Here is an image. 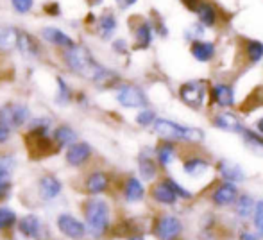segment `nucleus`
Listing matches in <instances>:
<instances>
[{
    "mask_svg": "<svg viewBox=\"0 0 263 240\" xmlns=\"http://www.w3.org/2000/svg\"><path fill=\"white\" fill-rule=\"evenodd\" d=\"M81 213L86 226L88 237L93 240H102L111 230L113 217H111V202L106 199V195L99 197H86L81 202Z\"/></svg>",
    "mask_w": 263,
    "mask_h": 240,
    "instance_id": "nucleus-1",
    "label": "nucleus"
},
{
    "mask_svg": "<svg viewBox=\"0 0 263 240\" xmlns=\"http://www.w3.org/2000/svg\"><path fill=\"white\" fill-rule=\"evenodd\" d=\"M58 58H59V61H61V66L70 76H76L84 81L90 79L91 72H93L95 66L99 65V61L95 60L90 47H86L81 42H77L76 45L66 50H59Z\"/></svg>",
    "mask_w": 263,
    "mask_h": 240,
    "instance_id": "nucleus-2",
    "label": "nucleus"
},
{
    "mask_svg": "<svg viewBox=\"0 0 263 240\" xmlns=\"http://www.w3.org/2000/svg\"><path fill=\"white\" fill-rule=\"evenodd\" d=\"M154 133L161 140L166 142H192L199 143L204 140V131L199 127H188V125H181L174 120L168 119H156L153 124Z\"/></svg>",
    "mask_w": 263,
    "mask_h": 240,
    "instance_id": "nucleus-3",
    "label": "nucleus"
},
{
    "mask_svg": "<svg viewBox=\"0 0 263 240\" xmlns=\"http://www.w3.org/2000/svg\"><path fill=\"white\" fill-rule=\"evenodd\" d=\"M113 188V174L106 169H88L79 179V190L86 197H99L107 195Z\"/></svg>",
    "mask_w": 263,
    "mask_h": 240,
    "instance_id": "nucleus-4",
    "label": "nucleus"
},
{
    "mask_svg": "<svg viewBox=\"0 0 263 240\" xmlns=\"http://www.w3.org/2000/svg\"><path fill=\"white\" fill-rule=\"evenodd\" d=\"M14 52H18V56H20L22 60H25L29 63L40 61L45 56L43 42L36 34L25 31V29H18L16 42H14Z\"/></svg>",
    "mask_w": 263,
    "mask_h": 240,
    "instance_id": "nucleus-5",
    "label": "nucleus"
},
{
    "mask_svg": "<svg viewBox=\"0 0 263 240\" xmlns=\"http://www.w3.org/2000/svg\"><path fill=\"white\" fill-rule=\"evenodd\" d=\"M115 101L118 106L125 109H142L149 106V97L143 91V88L136 86L133 83H124L122 81L117 88H115Z\"/></svg>",
    "mask_w": 263,
    "mask_h": 240,
    "instance_id": "nucleus-6",
    "label": "nucleus"
},
{
    "mask_svg": "<svg viewBox=\"0 0 263 240\" xmlns=\"http://www.w3.org/2000/svg\"><path fill=\"white\" fill-rule=\"evenodd\" d=\"M93 156H95L93 145L90 142H86V140H77L76 143H72V145L63 151V158H65L66 167L73 169V171L86 169L93 161Z\"/></svg>",
    "mask_w": 263,
    "mask_h": 240,
    "instance_id": "nucleus-7",
    "label": "nucleus"
},
{
    "mask_svg": "<svg viewBox=\"0 0 263 240\" xmlns=\"http://www.w3.org/2000/svg\"><path fill=\"white\" fill-rule=\"evenodd\" d=\"M0 113H2V120L13 131H24V127L32 119L31 106L27 102H20V101L6 102L4 106H0Z\"/></svg>",
    "mask_w": 263,
    "mask_h": 240,
    "instance_id": "nucleus-8",
    "label": "nucleus"
},
{
    "mask_svg": "<svg viewBox=\"0 0 263 240\" xmlns=\"http://www.w3.org/2000/svg\"><path fill=\"white\" fill-rule=\"evenodd\" d=\"M55 230L68 240H84L88 238V231L84 220L72 212H61L55 215Z\"/></svg>",
    "mask_w": 263,
    "mask_h": 240,
    "instance_id": "nucleus-9",
    "label": "nucleus"
},
{
    "mask_svg": "<svg viewBox=\"0 0 263 240\" xmlns=\"http://www.w3.org/2000/svg\"><path fill=\"white\" fill-rule=\"evenodd\" d=\"M34 190L40 201L47 205V202H54L61 197L63 190H65V184H63L61 178H58L52 172H43L36 179Z\"/></svg>",
    "mask_w": 263,
    "mask_h": 240,
    "instance_id": "nucleus-10",
    "label": "nucleus"
},
{
    "mask_svg": "<svg viewBox=\"0 0 263 240\" xmlns=\"http://www.w3.org/2000/svg\"><path fill=\"white\" fill-rule=\"evenodd\" d=\"M16 231L27 240H45L49 228L38 213H25V215L18 217Z\"/></svg>",
    "mask_w": 263,
    "mask_h": 240,
    "instance_id": "nucleus-11",
    "label": "nucleus"
},
{
    "mask_svg": "<svg viewBox=\"0 0 263 240\" xmlns=\"http://www.w3.org/2000/svg\"><path fill=\"white\" fill-rule=\"evenodd\" d=\"M38 38L43 42V45L52 47L58 52L70 49V47H73L77 43V40L70 32H66L65 29L58 27V25H45V27H42L38 32Z\"/></svg>",
    "mask_w": 263,
    "mask_h": 240,
    "instance_id": "nucleus-12",
    "label": "nucleus"
},
{
    "mask_svg": "<svg viewBox=\"0 0 263 240\" xmlns=\"http://www.w3.org/2000/svg\"><path fill=\"white\" fill-rule=\"evenodd\" d=\"M206 94H208V84L201 79L188 81L179 88V99L192 109H201L204 106Z\"/></svg>",
    "mask_w": 263,
    "mask_h": 240,
    "instance_id": "nucleus-13",
    "label": "nucleus"
},
{
    "mask_svg": "<svg viewBox=\"0 0 263 240\" xmlns=\"http://www.w3.org/2000/svg\"><path fill=\"white\" fill-rule=\"evenodd\" d=\"M55 120L50 115H32L29 124L22 131V140L24 142H34V140L50 138V133L54 129Z\"/></svg>",
    "mask_w": 263,
    "mask_h": 240,
    "instance_id": "nucleus-14",
    "label": "nucleus"
},
{
    "mask_svg": "<svg viewBox=\"0 0 263 240\" xmlns=\"http://www.w3.org/2000/svg\"><path fill=\"white\" fill-rule=\"evenodd\" d=\"M88 81H90L93 88H97V90H101V91H106V90H115V88L122 83V77L118 72L107 68L102 63H99Z\"/></svg>",
    "mask_w": 263,
    "mask_h": 240,
    "instance_id": "nucleus-15",
    "label": "nucleus"
},
{
    "mask_svg": "<svg viewBox=\"0 0 263 240\" xmlns=\"http://www.w3.org/2000/svg\"><path fill=\"white\" fill-rule=\"evenodd\" d=\"M183 233V223L176 215H159L154 224V235L158 240H177Z\"/></svg>",
    "mask_w": 263,
    "mask_h": 240,
    "instance_id": "nucleus-16",
    "label": "nucleus"
},
{
    "mask_svg": "<svg viewBox=\"0 0 263 240\" xmlns=\"http://www.w3.org/2000/svg\"><path fill=\"white\" fill-rule=\"evenodd\" d=\"M50 138L54 142L55 151H65L66 147H70L72 143H76L79 138V131L73 127L68 122H59V124H54V129L50 133Z\"/></svg>",
    "mask_w": 263,
    "mask_h": 240,
    "instance_id": "nucleus-17",
    "label": "nucleus"
},
{
    "mask_svg": "<svg viewBox=\"0 0 263 240\" xmlns=\"http://www.w3.org/2000/svg\"><path fill=\"white\" fill-rule=\"evenodd\" d=\"M154 42V27L151 20H143L133 24V49L135 50H147Z\"/></svg>",
    "mask_w": 263,
    "mask_h": 240,
    "instance_id": "nucleus-18",
    "label": "nucleus"
},
{
    "mask_svg": "<svg viewBox=\"0 0 263 240\" xmlns=\"http://www.w3.org/2000/svg\"><path fill=\"white\" fill-rule=\"evenodd\" d=\"M118 29V20L111 9H106L102 14H99L95 20L93 31L101 42H111L115 38V32Z\"/></svg>",
    "mask_w": 263,
    "mask_h": 240,
    "instance_id": "nucleus-19",
    "label": "nucleus"
},
{
    "mask_svg": "<svg viewBox=\"0 0 263 240\" xmlns=\"http://www.w3.org/2000/svg\"><path fill=\"white\" fill-rule=\"evenodd\" d=\"M120 194L125 202L136 205V202H142L143 199H145L147 190H145L143 181L140 179L138 176H127V178L124 179V183H122Z\"/></svg>",
    "mask_w": 263,
    "mask_h": 240,
    "instance_id": "nucleus-20",
    "label": "nucleus"
},
{
    "mask_svg": "<svg viewBox=\"0 0 263 240\" xmlns=\"http://www.w3.org/2000/svg\"><path fill=\"white\" fill-rule=\"evenodd\" d=\"M55 83V90H54V104L59 106V108H68V106L73 104V95H76V90L70 84V81L66 79L63 73H58L54 77Z\"/></svg>",
    "mask_w": 263,
    "mask_h": 240,
    "instance_id": "nucleus-21",
    "label": "nucleus"
},
{
    "mask_svg": "<svg viewBox=\"0 0 263 240\" xmlns=\"http://www.w3.org/2000/svg\"><path fill=\"white\" fill-rule=\"evenodd\" d=\"M154 151L143 149L138 154V176L142 181H154L158 178V163L153 156Z\"/></svg>",
    "mask_w": 263,
    "mask_h": 240,
    "instance_id": "nucleus-22",
    "label": "nucleus"
},
{
    "mask_svg": "<svg viewBox=\"0 0 263 240\" xmlns=\"http://www.w3.org/2000/svg\"><path fill=\"white\" fill-rule=\"evenodd\" d=\"M151 197L158 202V205L163 206H174L177 201V195L176 192L172 190L170 183L166 181V178H163L161 181H156L151 188Z\"/></svg>",
    "mask_w": 263,
    "mask_h": 240,
    "instance_id": "nucleus-23",
    "label": "nucleus"
},
{
    "mask_svg": "<svg viewBox=\"0 0 263 240\" xmlns=\"http://www.w3.org/2000/svg\"><path fill=\"white\" fill-rule=\"evenodd\" d=\"M236 197H238V188H236L235 183H228V181H222L213 190V194H211V201H213V205L218 206V208L235 202Z\"/></svg>",
    "mask_w": 263,
    "mask_h": 240,
    "instance_id": "nucleus-24",
    "label": "nucleus"
},
{
    "mask_svg": "<svg viewBox=\"0 0 263 240\" xmlns=\"http://www.w3.org/2000/svg\"><path fill=\"white\" fill-rule=\"evenodd\" d=\"M213 125L222 131H228V133H242L243 129V124L235 113H229V112H222L218 113L217 117L213 119Z\"/></svg>",
    "mask_w": 263,
    "mask_h": 240,
    "instance_id": "nucleus-25",
    "label": "nucleus"
},
{
    "mask_svg": "<svg viewBox=\"0 0 263 240\" xmlns=\"http://www.w3.org/2000/svg\"><path fill=\"white\" fill-rule=\"evenodd\" d=\"M218 172H220V178L228 183H242L246 179V172L242 171V167L228 160H222L218 163Z\"/></svg>",
    "mask_w": 263,
    "mask_h": 240,
    "instance_id": "nucleus-26",
    "label": "nucleus"
},
{
    "mask_svg": "<svg viewBox=\"0 0 263 240\" xmlns=\"http://www.w3.org/2000/svg\"><path fill=\"white\" fill-rule=\"evenodd\" d=\"M211 97L220 108H229L235 104V91L229 84H215L211 90Z\"/></svg>",
    "mask_w": 263,
    "mask_h": 240,
    "instance_id": "nucleus-27",
    "label": "nucleus"
},
{
    "mask_svg": "<svg viewBox=\"0 0 263 240\" xmlns=\"http://www.w3.org/2000/svg\"><path fill=\"white\" fill-rule=\"evenodd\" d=\"M154 154H156L154 160H156L158 167H168V165H172L174 158H176V145H174V142L163 140L154 149Z\"/></svg>",
    "mask_w": 263,
    "mask_h": 240,
    "instance_id": "nucleus-28",
    "label": "nucleus"
},
{
    "mask_svg": "<svg viewBox=\"0 0 263 240\" xmlns=\"http://www.w3.org/2000/svg\"><path fill=\"white\" fill-rule=\"evenodd\" d=\"M18 27L13 25H0V54L14 52V42H16Z\"/></svg>",
    "mask_w": 263,
    "mask_h": 240,
    "instance_id": "nucleus-29",
    "label": "nucleus"
},
{
    "mask_svg": "<svg viewBox=\"0 0 263 240\" xmlns=\"http://www.w3.org/2000/svg\"><path fill=\"white\" fill-rule=\"evenodd\" d=\"M192 56L201 63H208L215 58V43L211 42H201V40H195L192 42V49H190Z\"/></svg>",
    "mask_w": 263,
    "mask_h": 240,
    "instance_id": "nucleus-30",
    "label": "nucleus"
},
{
    "mask_svg": "<svg viewBox=\"0 0 263 240\" xmlns=\"http://www.w3.org/2000/svg\"><path fill=\"white\" fill-rule=\"evenodd\" d=\"M18 213L16 210L11 208L7 202L0 205V233H9L16 228Z\"/></svg>",
    "mask_w": 263,
    "mask_h": 240,
    "instance_id": "nucleus-31",
    "label": "nucleus"
},
{
    "mask_svg": "<svg viewBox=\"0 0 263 240\" xmlns=\"http://www.w3.org/2000/svg\"><path fill=\"white\" fill-rule=\"evenodd\" d=\"M195 11H197L199 24H201L202 27H215V24H217V20H218V14L213 4L201 2L195 6Z\"/></svg>",
    "mask_w": 263,
    "mask_h": 240,
    "instance_id": "nucleus-32",
    "label": "nucleus"
},
{
    "mask_svg": "<svg viewBox=\"0 0 263 240\" xmlns=\"http://www.w3.org/2000/svg\"><path fill=\"white\" fill-rule=\"evenodd\" d=\"M210 169V161H206L204 158H199V156H192V158H186L183 161V171L186 172L188 176H202L206 171Z\"/></svg>",
    "mask_w": 263,
    "mask_h": 240,
    "instance_id": "nucleus-33",
    "label": "nucleus"
},
{
    "mask_svg": "<svg viewBox=\"0 0 263 240\" xmlns=\"http://www.w3.org/2000/svg\"><path fill=\"white\" fill-rule=\"evenodd\" d=\"M254 199L251 197V195L247 194H242L238 195V197L235 199V212L238 217H242V219H249L251 215H253L254 212Z\"/></svg>",
    "mask_w": 263,
    "mask_h": 240,
    "instance_id": "nucleus-34",
    "label": "nucleus"
},
{
    "mask_svg": "<svg viewBox=\"0 0 263 240\" xmlns=\"http://www.w3.org/2000/svg\"><path fill=\"white\" fill-rule=\"evenodd\" d=\"M242 136H243V143L247 145V149L253 154H256V156L263 158V136L258 135V133L249 131V129H243Z\"/></svg>",
    "mask_w": 263,
    "mask_h": 240,
    "instance_id": "nucleus-35",
    "label": "nucleus"
},
{
    "mask_svg": "<svg viewBox=\"0 0 263 240\" xmlns=\"http://www.w3.org/2000/svg\"><path fill=\"white\" fill-rule=\"evenodd\" d=\"M13 188H14V176L0 172V205L6 202L7 199L11 197Z\"/></svg>",
    "mask_w": 263,
    "mask_h": 240,
    "instance_id": "nucleus-36",
    "label": "nucleus"
},
{
    "mask_svg": "<svg viewBox=\"0 0 263 240\" xmlns=\"http://www.w3.org/2000/svg\"><path fill=\"white\" fill-rule=\"evenodd\" d=\"M156 119H158L156 112L147 106V108L138 109V113H136V117H135V122H136V125H140V127H153V124Z\"/></svg>",
    "mask_w": 263,
    "mask_h": 240,
    "instance_id": "nucleus-37",
    "label": "nucleus"
},
{
    "mask_svg": "<svg viewBox=\"0 0 263 240\" xmlns=\"http://www.w3.org/2000/svg\"><path fill=\"white\" fill-rule=\"evenodd\" d=\"M9 6L16 14L25 16V14H31L34 11L36 0H9Z\"/></svg>",
    "mask_w": 263,
    "mask_h": 240,
    "instance_id": "nucleus-38",
    "label": "nucleus"
},
{
    "mask_svg": "<svg viewBox=\"0 0 263 240\" xmlns=\"http://www.w3.org/2000/svg\"><path fill=\"white\" fill-rule=\"evenodd\" d=\"M247 60L251 63H258L263 58V43L261 42H249L246 47Z\"/></svg>",
    "mask_w": 263,
    "mask_h": 240,
    "instance_id": "nucleus-39",
    "label": "nucleus"
},
{
    "mask_svg": "<svg viewBox=\"0 0 263 240\" xmlns=\"http://www.w3.org/2000/svg\"><path fill=\"white\" fill-rule=\"evenodd\" d=\"M13 136H14L13 129H11L4 120H0V149H4V147L9 145L11 140H13Z\"/></svg>",
    "mask_w": 263,
    "mask_h": 240,
    "instance_id": "nucleus-40",
    "label": "nucleus"
},
{
    "mask_svg": "<svg viewBox=\"0 0 263 240\" xmlns=\"http://www.w3.org/2000/svg\"><path fill=\"white\" fill-rule=\"evenodd\" d=\"M129 42L125 38H113L111 40V50H113L115 54H118V56H125V54L129 52Z\"/></svg>",
    "mask_w": 263,
    "mask_h": 240,
    "instance_id": "nucleus-41",
    "label": "nucleus"
},
{
    "mask_svg": "<svg viewBox=\"0 0 263 240\" xmlns=\"http://www.w3.org/2000/svg\"><path fill=\"white\" fill-rule=\"evenodd\" d=\"M254 226H256L260 237H263V199L254 202Z\"/></svg>",
    "mask_w": 263,
    "mask_h": 240,
    "instance_id": "nucleus-42",
    "label": "nucleus"
},
{
    "mask_svg": "<svg viewBox=\"0 0 263 240\" xmlns=\"http://www.w3.org/2000/svg\"><path fill=\"white\" fill-rule=\"evenodd\" d=\"M42 11L47 14L49 18H59L63 14V9H61V4L59 2H47L43 4Z\"/></svg>",
    "mask_w": 263,
    "mask_h": 240,
    "instance_id": "nucleus-43",
    "label": "nucleus"
},
{
    "mask_svg": "<svg viewBox=\"0 0 263 240\" xmlns=\"http://www.w3.org/2000/svg\"><path fill=\"white\" fill-rule=\"evenodd\" d=\"M166 181H168V183H170V187H172V190L176 192L177 197H181V199H192V197H194V194H192L190 190H186V188H184V187H181V184L177 183L176 179L166 178Z\"/></svg>",
    "mask_w": 263,
    "mask_h": 240,
    "instance_id": "nucleus-44",
    "label": "nucleus"
},
{
    "mask_svg": "<svg viewBox=\"0 0 263 240\" xmlns=\"http://www.w3.org/2000/svg\"><path fill=\"white\" fill-rule=\"evenodd\" d=\"M204 34V27H202L201 24H192L190 27L186 29V32H184V38L186 40H197L201 38V36Z\"/></svg>",
    "mask_w": 263,
    "mask_h": 240,
    "instance_id": "nucleus-45",
    "label": "nucleus"
},
{
    "mask_svg": "<svg viewBox=\"0 0 263 240\" xmlns=\"http://www.w3.org/2000/svg\"><path fill=\"white\" fill-rule=\"evenodd\" d=\"M73 104L79 106V108H88L90 106V97L84 90H76V95H73Z\"/></svg>",
    "mask_w": 263,
    "mask_h": 240,
    "instance_id": "nucleus-46",
    "label": "nucleus"
},
{
    "mask_svg": "<svg viewBox=\"0 0 263 240\" xmlns=\"http://www.w3.org/2000/svg\"><path fill=\"white\" fill-rule=\"evenodd\" d=\"M95 20H97V14H95V13H88L86 16H84V25H86V27H91V29H93Z\"/></svg>",
    "mask_w": 263,
    "mask_h": 240,
    "instance_id": "nucleus-47",
    "label": "nucleus"
},
{
    "mask_svg": "<svg viewBox=\"0 0 263 240\" xmlns=\"http://www.w3.org/2000/svg\"><path fill=\"white\" fill-rule=\"evenodd\" d=\"M136 2H138V0H117V4H118L120 9H127V7L135 6Z\"/></svg>",
    "mask_w": 263,
    "mask_h": 240,
    "instance_id": "nucleus-48",
    "label": "nucleus"
},
{
    "mask_svg": "<svg viewBox=\"0 0 263 240\" xmlns=\"http://www.w3.org/2000/svg\"><path fill=\"white\" fill-rule=\"evenodd\" d=\"M240 240H258V235L254 233H249V231H246V233H242V237Z\"/></svg>",
    "mask_w": 263,
    "mask_h": 240,
    "instance_id": "nucleus-49",
    "label": "nucleus"
},
{
    "mask_svg": "<svg viewBox=\"0 0 263 240\" xmlns=\"http://www.w3.org/2000/svg\"><path fill=\"white\" fill-rule=\"evenodd\" d=\"M183 4L188 7V9L195 11V6H197V0H183Z\"/></svg>",
    "mask_w": 263,
    "mask_h": 240,
    "instance_id": "nucleus-50",
    "label": "nucleus"
},
{
    "mask_svg": "<svg viewBox=\"0 0 263 240\" xmlns=\"http://www.w3.org/2000/svg\"><path fill=\"white\" fill-rule=\"evenodd\" d=\"M86 2H88V6H90V7H99L102 2H104V0H86Z\"/></svg>",
    "mask_w": 263,
    "mask_h": 240,
    "instance_id": "nucleus-51",
    "label": "nucleus"
},
{
    "mask_svg": "<svg viewBox=\"0 0 263 240\" xmlns=\"http://www.w3.org/2000/svg\"><path fill=\"white\" fill-rule=\"evenodd\" d=\"M256 129H258V131H260V135L263 136V117H261L260 120L256 122Z\"/></svg>",
    "mask_w": 263,
    "mask_h": 240,
    "instance_id": "nucleus-52",
    "label": "nucleus"
},
{
    "mask_svg": "<svg viewBox=\"0 0 263 240\" xmlns=\"http://www.w3.org/2000/svg\"><path fill=\"white\" fill-rule=\"evenodd\" d=\"M127 240H145V237H142V235H135V237H129Z\"/></svg>",
    "mask_w": 263,
    "mask_h": 240,
    "instance_id": "nucleus-53",
    "label": "nucleus"
},
{
    "mask_svg": "<svg viewBox=\"0 0 263 240\" xmlns=\"http://www.w3.org/2000/svg\"><path fill=\"white\" fill-rule=\"evenodd\" d=\"M0 120H2V113H0Z\"/></svg>",
    "mask_w": 263,
    "mask_h": 240,
    "instance_id": "nucleus-54",
    "label": "nucleus"
}]
</instances>
